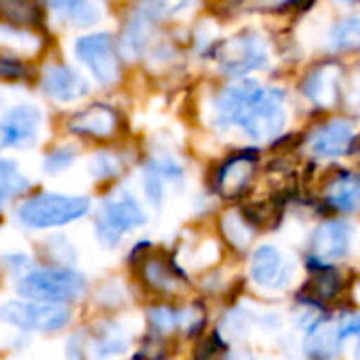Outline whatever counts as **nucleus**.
Returning <instances> with one entry per match:
<instances>
[{"instance_id":"obj_22","label":"nucleus","mask_w":360,"mask_h":360,"mask_svg":"<svg viewBox=\"0 0 360 360\" xmlns=\"http://www.w3.org/2000/svg\"><path fill=\"white\" fill-rule=\"evenodd\" d=\"M251 173H253V162L249 158H236V160H232L230 165L224 167V171L219 175V190L226 196L238 194L247 186V181L251 179Z\"/></svg>"},{"instance_id":"obj_32","label":"nucleus","mask_w":360,"mask_h":360,"mask_svg":"<svg viewBox=\"0 0 360 360\" xmlns=\"http://www.w3.org/2000/svg\"><path fill=\"white\" fill-rule=\"evenodd\" d=\"M352 101H354V103H356V105L360 108V84H356V86H354V93H352Z\"/></svg>"},{"instance_id":"obj_17","label":"nucleus","mask_w":360,"mask_h":360,"mask_svg":"<svg viewBox=\"0 0 360 360\" xmlns=\"http://www.w3.org/2000/svg\"><path fill=\"white\" fill-rule=\"evenodd\" d=\"M44 19L40 0H0V21L11 27L34 30Z\"/></svg>"},{"instance_id":"obj_12","label":"nucleus","mask_w":360,"mask_h":360,"mask_svg":"<svg viewBox=\"0 0 360 360\" xmlns=\"http://www.w3.org/2000/svg\"><path fill=\"white\" fill-rule=\"evenodd\" d=\"M354 139V127L348 120H331L316 129L308 139V150L316 158L344 156Z\"/></svg>"},{"instance_id":"obj_2","label":"nucleus","mask_w":360,"mask_h":360,"mask_svg":"<svg viewBox=\"0 0 360 360\" xmlns=\"http://www.w3.org/2000/svg\"><path fill=\"white\" fill-rule=\"evenodd\" d=\"M86 289V281L82 274L70 268H40L25 274L17 291L25 300L46 302V304H70L76 302Z\"/></svg>"},{"instance_id":"obj_28","label":"nucleus","mask_w":360,"mask_h":360,"mask_svg":"<svg viewBox=\"0 0 360 360\" xmlns=\"http://www.w3.org/2000/svg\"><path fill=\"white\" fill-rule=\"evenodd\" d=\"M165 188H167V181L165 177L158 173V169L150 162L143 171V190H146V196L148 200L158 209L165 200Z\"/></svg>"},{"instance_id":"obj_18","label":"nucleus","mask_w":360,"mask_h":360,"mask_svg":"<svg viewBox=\"0 0 360 360\" xmlns=\"http://www.w3.org/2000/svg\"><path fill=\"white\" fill-rule=\"evenodd\" d=\"M49 6L68 23L86 27L101 19V4L97 0H46Z\"/></svg>"},{"instance_id":"obj_4","label":"nucleus","mask_w":360,"mask_h":360,"mask_svg":"<svg viewBox=\"0 0 360 360\" xmlns=\"http://www.w3.org/2000/svg\"><path fill=\"white\" fill-rule=\"evenodd\" d=\"M148 221L146 211L129 192H118L103 200L97 215V238L105 247H116L120 238Z\"/></svg>"},{"instance_id":"obj_23","label":"nucleus","mask_w":360,"mask_h":360,"mask_svg":"<svg viewBox=\"0 0 360 360\" xmlns=\"http://www.w3.org/2000/svg\"><path fill=\"white\" fill-rule=\"evenodd\" d=\"M152 19L146 17V15H137L131 19L129 27L124 30V36H122V49L131 55H139L148 42H150V36H152Z\"/></svg>"},{"instance_id":"obj_15","label":"nucleus","mask_w":360,"mask_h":360,"mask_svg":"<svg viewBox=\"0 0 360 360\" xmlns=\"http://www.w3.org/2000/svg\"><path fill=\"white\" fill-rule=\"evenodd\" d=\"M70 131L76 135H86L95 139H108L116 133L118 129V114L103 103H93L78 112L70 120Z\"/></svg>"},{"instance_id":"obj_14","label":"nucleus","mask_w":360,"mask_h":360,"mask_svg":"<svg viewBox=\"0 0 360 360\" xmlns=\"http://www.w3.org/2000/svg\"><path fill=\"white\" fill-rule=\"evenodd\" d=\"M42 91L57 101H76L89 93V84L80 72L68 65H51L42 76Z\"/></svg>"},{"instance_id":"obj_20","label":"nucleus","mask_w":360,"mask_h":360,"mask_svg":"<svg viewBox=\"0 0 360 360\" xmlns=\"http://www.w3.org/2000/svg\"><path fill=\"white\" fill-rule=\"evenodd\" d=\"M141 278L146 281V285L152 291H158V293H171L177 287V276L167 266V262H162L158 257H146L143 259Z\"/></svg>"},{"instance_id":"obj_8","label":"nucleus","mask_w":360,"mask_h":360,"mask_svg":"<svg viewBox=\"0 0 360 360\" xmlns=\"http://www.w3.org/2000/svg\"><path fill=\"white\" fill-rule=\"evenodd\" d=\"M76 57L101 84H114L120 76V59L114 38L108 32L89 34L76 40Z\"/></svg>"},{"instance_id":"obj_24","label":"nucleus","mask_w":360,"mask_h":360,"mask_svg":"<svg viewBox=\"0 0 360 360\" xmlns=\"http://www.w3.org/2000/svg\"><path fill=\"white\" fill-rule=\"evenodd\" d=\"M27 188H30V181L21 175L17 165L13 160L0 158V205L19 196Z\"/></svg>"},{"instance_id":"obj_16","label":"nucleus","mask_w":360,"mask_h":360,"mask_svg":"<svg viewBox=\"0 0 360 360\" xmlns=\"http://www.w3.org/2000/svg\"><path fill=\"white\" fill-rule=\"evenodd\" d=\"M342 89V72L338 65H323L312 72L304 84V93L319 105H333L340 97Z\"/></svg>"},{"instance_id":"obj_7","label":"nucleus","mask_w":360,"mask_h":360,"mask_svg":"<svg viewBox=\"0 0 360 360\" xmlns=\"http://www.w3.org/2000/svg\"><path fill=\"white\" fill-rule=\"evenodd\" d=\"M129 348L124 331L114 323H99L76 333L68 344L70 360H101L122 354Z\"/></svg>"},{"instance_id":"obj_29","label":"nucleus","mask_w":360,"mask_h":360,"mask_svg":"<svg viewBox=\"0 0 360 360\" xmlns=\"http://www.w3.org/2000/svg\"><path fill=\"white\" fill-rule=\"evenodd\" d=\"M76 158V152L72 148H61V150H55L51 152L46 158H44V169L49 173H59L63 169H68Z\"/></svg>"},{"instance_id":"obj_27","label":"nucleus","mask_w":360,"mask_h":360,"mask_svg":"<svg viewBox=\"0 0 360 360\" xmlns=\"http://www.w3.org/2000/svg\"><path fill=\"white\" fill-rule=\"evenodd\" d=\"M321 268V274H316L312 278V285H310V291H312V297L314 300H333L338 293H340V276L329 272L327 266H319Z\"/></svg>"},{"instance_id":"obj_33","label":"nucleus","mask_w":360,"mask_h":360,"mask_svg":"<svg viewBox=\"0 0 360 360\" xmlns=\"http://www.w3.org/2000/svg\"><path fill=\"white\" fill-rule=\"evenodd\" d=\"M230 360H257V359H253V356H249V354H234V356H230Z\"/></svg>"},{"instance_id":"obj_3","label":"nucleus","mask_w":360,"mask_h":360,"mask_svg":"<svg viewBox=\"0 0 360 360\" xmlns=\"http://www.w3.org/2000/svg\"><path fill=\"white\" fill-rule=\"evenodd\" d=\"M89 198L84 196H65V194H38L25 200L17 217L23 226L34 230L57 228L72 224L89 213Z\"/></svg>"},{"instance_id":"obj_9","label":"nucleus","mask_w":360,"mask_h":360,"mask_svg":"<svg viewBox=\"0 0 360 360\" xmlns=\"http://www.w3.org/2000/svg\"><path fill=\"white\" fill-rule=\"evenodd\" d=\"M251 278L266 291H283L291 285L295 266L274 245H259L251 255Z\"/></svg>"},{"instance_id":"obj_25","label":"nucleus","mask_w":360,"mask_h":360,"mask_svg":"<svg viewBox=\"0 0 360 360\" xmlns=\"http://www.w3.org/2000/svg\"><path fill=\"white\" fill-rule=\"evenodd\" d=\"M196 0H141L139 13L150 17L152 21L158 19H173L181 13H188Z\"/></svg>"},{"instance_id":"obj_30","label":"nucleus","mask_w":360,"mask_h":360,"mask_svg":"<svg viewBox=\"0 0 360 360\" xmlns=\"http://www.w3.org/2000/svg\"><path fill=\"white\" fill-rule=\"evenodd\" d=\"M0 78L2 80H23L27 78V68L13 57H0Z\"/></svg>"},{"instance_id":"obj_34","label":"nucleus","mask_w":360,"mask_h":360,"mask_svg":"<svg viewBox=\"0 0 360 360\" xmlns=\"http://www.w3.org/2000/svg\"><path fill=\"white\" fill-rule=\"evenodd\" d=\"M340 2H344V4H354V2H360V0H340Z\"/></svg>"},{"instance_id":"obj_31","label":"nucleus","mask_w":360,"mask_h":360,"mask_svg":"<svg viewBox=\"0 0 360 360\" xmlns=\"http://www.w3.org/2000/svg\"><path fill=\"white\" fill-rule=\"evenodd\" d=\"M91 171H93V175L97 179H105V177H112V175L118 173V162L112 156H108V154H99V156L93 158Z\"/></svg>"},{"instance_id":"obj_6","label":"nucleus","mask_w":360,"mask_h":360,"mask_svg":"<svg viewBox=\"0 0 360 360\" xmlns=\"http://www.w3.org/2000/svg\"><path fill=\"white\" fill-rule=\"evenodd\" d=\"M217 63L221 72L230 76H247L251 72L266 70L270 63L268 42L259 34H236L219 46Z\"/></svg>"},{"instance_id":"obj_11","label":"nucleus","mask_w":360,"mask_h":360,"mask_svg":"<svg viewBox=\"0 0 360 360\" xmlns=\"http://www.w3.org/2000/svg\"><path fill=\"white\" fill-rule=\"evenodd\" d=\"M40 131V110L32 103H19L0 116V148H30Z\"/></svg>"},{"instance_id":"obj_21","label":"nucleus","mask_w":360,"mask_h":360,"mask_svg":"<svg viewBox=\"0 0 360 360\" xmlns=\"http://www.w3.org/2000/svg\"><path fill=\"white\" fill-rule=\"evenodd\" d=\"M327 44L333 51H359L360 49V15L346 17L329 30Z\"/></svg>"},{"instance_id":"obj_1","label":"nucleus","mask_w":360,"mask_h":360,"mask_svg":"<svg viewBox=\"0 0 360 360\" xmlns=\"http://www.w3.org/2000/svg\"><path fill=\"white\" fill-rule=\"evenodd\" d=\"M289 122L287 97L281 89L272 86H257L251 95L238 129L255 141H268L285 131Z\"/></svg>"},{"instance_id":"obj_10","label":"nucleus","mask_w":360,"mask_h":360,"mask_svg":"<svg viewBox=\"0 0 360 360\" xmlns=\"http://www.w3.org/2000/svg\"><path fill=\"white\" fill-rule=\"evenodd\" d=\"M354 240V228L348 221H325L321 224L310 240V259L319 266H329L344 259Z\"/></svg>"},{"instance_id":"obj_19","label":"nucleus","mask_w":360,"mask_h":360,"mask_svg":"<svg viewBox=\"0 0 360 360\" xmlns=\"http://www.w3.org/2000/svg\"><path fill=\"white\" fill-rule=\"evenodd\" d=\"M327 200L342 213H356L360 209V175L342 173L333 179L327 190Z\"/></svg>"},{"instance_id":"obj_5","label":"nucleus","mask_w":360,"mask_h":360,"mask_svg":"<svg viewBox=\"0 0 360 360\" xmlns=\"http://www.w3.org/2000/svg\"><path fill=\"white\" fill-rule=\"evenodd\" d=\"M72 314L63 304H46V302H6L0 306V321L8 323L21 331L36 333H53L63 329L70 323Z\"/></svg>"},{"instance_id":"obj_13","label":"nucleus","mask_w":360,"mask_h":360,"mask_svg":"<svg viewBox=\"0 0 360 360\" xmlns=\"http://www.w3.org/2000/svg\"><path fill=\"white\" fill-rule=\"evenodd\" d=\"M344 338L340 333V323L316 321L308 327L304 338V356L308 360H335L342 352Z\"/></svg>"},{"instance_id":"obj_26","label":"nucleus","mask_w":360,"mask_h":360,"mask_svg":"<svg viewBox=\"0 0 360 360\" xmlns=\"http://www.w3.org/2000/svg\"><path fill=\"white\" fill-rule=\"evenodd\" d=\"M221 230H224V236H226V240L232 245V247H236V249H247L249 247V243H251V238H253V232H251V228L247 226V221L238 215V213H228V215H224V219H221Z\"/></svg>"}]
</instances>
